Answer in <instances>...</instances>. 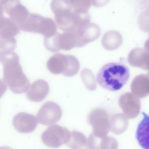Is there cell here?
I'll return each mask as SVG.
<instances>
[{
    "label": "cell",
    "instance_id": "6da1fadb",
    "mask_svg": "<svg viewBox=\"0 0 149 149\" xmlns=\"http://www.w3.org/2000/svg\"><path fill=\"white\" fill-rule=\"evenodd\" d=\"M3 65V79L9 89L16 94L27 91L30 81L19 63V57L13 51L5 52L1 60Z\"/></svg>",
    "mask_w": 149,
    "mask_h": 149
},
{
    "label": "cell",
    "instance_id": "7a4b0ae2",
    "mask_svg": "<svg viewBox=\"0 0 149 149\" xmlns=\"http://www.w3.org/2000/svg\"><path fill=\"white\" fill-rule=\"evenodd\" d=\"M129 76V69L126 65L119 62H109L100 68L96 80L105 90L115 91L123 87Z\"/></svg>",
    "mask_w": 149,
    "mask_h": 149
},
{
    "label": "cell",
    "instance_id": "3957f363",
    "mask_svg": "<svg viewBox=\"0 0 149 149\" xmlns=\"http://www.w3.org/2000/svg\"><path fill=\"white\" fill-rule=\"evenodd\" d=\"M51 9L56 25L61 30L65 31L84 27L87 21L84 11L73 9L66 0H52Z\"/></svg>",
    "mask_w": 149,
    "mask_h": 149
},
{
    "label": "cell",
    "instance_id": "277c9868",
    "mask_svg": "<svg viewBox=\"0 0 149 149\" xmlns=\"http://www.w3.org/2000/svg\"><path fill=\"white\" fill-rule=\"evenodd\" d=\"M47 66L53 74H62L68 77L73 76L79 69V63L76 57L71 55L55 54L48 60Z\"/></svg>",
    "mask_w": 149,
    "mask_h": 149
},
{
    "label": "cell",
    "instance_id": "5b68a950",
    "mask_svg": "<svg viewBox=\"0 0 149 149\" xmlns=\"http://www.w3.org/2000/svg\"><path fill=\"white\" fill-rule=\"evenodd\" d=\"M19 28L24 31L42 34L45 37H51L57 31L56 25L52 19L37 13H30Z\"/></svg>",
    "mask_w": 149,
    "mask_h": 149
},
{
    "label": "cell",
    "instance_id": "8992f818",
    "mask_svg": "<svg viewBox=\"0 0 149 149\" xmlns=\"http://www.w3.org/2000/svg\"><path fill=\"white\" fill-rule=\"evenodd\" d=\"M44 44L45 48L51 51L61 49L70 50L77 47V38L74 30L65 31L62 34L56 33L51 37H45Z\"/></svg>",
    "mask_w": 149,
    "mask_h": 149
},
{
    "label": "cell",
    "instance_id": "52a82bcc",
    "mask_svg": "<svg viewBox=\"0 0 149 149\" xmlns=\"http://www.w3.org/2000/svg\"><path fill=\"white\" fill-rule=\"evenodd\" d=\"M70 136L68 129L58 125H53L48 127L41 134L43 143L52 148H57L63 144H66Z\"/></svg>",
    "mask_w": 149,
    "mask_h": 149
},
{
    "label": "cell",
    "instance_id": "ba28073f",
    "mask_svg": "<svg viewBox=\"0 0 149 149\" xmlns=\"http://www.w3.org/2000/svg\"><path fill=\"white\" fill-rule=\"evenodd\" d=\"M62 114V109L59 105L49 101L41 107L36 115V118L42 125H52L61 119Z\"/></svg>",
    "mask_w": 149,
    "mask_h": 149
},
{
    "label": "cell",
    "instance_id": "9c48e42d",
    "mask_svg": "<svg viewBox=\"0 0 149 149\" xmlns=\"http://www.w3.org/2000/svg\"><path fill=\"white\" fill-rule=\"evenodd\" d=\"M5 12L19 27L27 19L30 13L19 0H7L2 5Z\"/></svg>",
    "mask_w": 149,
    "mask_h": 149
},
{
    "label": "cell",
    "instance_id": "30bf717a",
    "mask_svg": "<svg viewBox=\"0 0 149 149\" xmlns=\"http://www.w3.org/2000/svg\"><path fill=\"white\" fill-rule=\"evenodd\" d=\"M38 120L34 115L25 112L16 114L13 119V125L17 131L22 133L33 132L37 126Z\"/></svg>",
    "mask_w": 149,
    "mask_h": 149
},
{
    "label": "cell",
    "instance_id": "8fae6325",
    "mask_svg": "<svg viewBox=\"0 0 149 149\" xmlns=\"http://www.w3.org/2000/svg\"><path fill=\"white\" fill-rule=\"evenodd\" d=\"M49 91L48 83L42 79H38L30 86L26 97L30 101L40 102L47 96Z\"/></svg>",
    "mask_w": 149,
    "mask_h": 149
},
{
    "label": "cell",
    "instance_id": "7c38bea8",
    "mask_svg": "<svg viewBox=\"0 0 149 149\" xmlns=\"http://www.w3.org/2000/svg\"><path fill=\"white\" fill-rule=\"evenodd\" d=\"M143 118L139 123L136 138L139 144L143 148L149 149V115L142 112Z\"/></svg>",
    "mask_w": 149,
    "mask_h": 149
},
{
    "label": "cell",
    "instance_id": "4fadbf2b",
    "mask_svg": "<svg viewBox=\"0 0 149 149\" xmlns=\"http://www.w3.org/2000/svg\"><path fill=\"white\" fill-rule=\"evenodd\" d=\"M19 26L10 18L4 17L0 22V38L8 39L15 37L20 33Z\"/></svg>",
    "mask_w": 149,
    "mask_h": 149
},
{
    "label": "cell",
    "instance_id": "5bb4252c",
    "mask_svg": "<svg viewBox=\"0 0 149 149\" xmlns=\"http://www.w3.org/2000/svg\"><path fill=\"white\" fill-rule=\"evenodd\" d=\"M85 143V138L83 134L79 132L72 131L70 132V136L66 146L75 149L83 147Z\"/></svg>",
    "mask_w": 149,
    "mask_h": 149
},
{
    "label": "cell",
    "instance_id": "9a60e30c",
    "mask_svg": "<svg viewBox=\"0 0 149 149\" xmlns=\"http://www.w3.org/2000/svg\"><path fill=\"white\" fill-rule=\"evenodd\" d=\"M66 1L71 8L76 10H84V8L88 6V0H66Z\"/></svg>",
    "mask_w": 149,
    "mask_h": 149
},
{
    "label": "cell",
    "instance_id": "2e32d148",
    "mask_svg": "<svg viewBox=\"0 0 149 149\" xmlns=\"http://www.w3.org/2000/svg\"><path fill=\"white\" fill-rule=\"evenodd\" d=\"M7 89V85L4 81L0 79V98L4 94L5 92Z\"/></svg>",
    "mask_w": 149,
    "mask_h": 149
},
{
    "label": "cell",
    "instance_id": "e0dca14e",
    "mask_svg": "<svg viewBox=\"0 0 149 149\" xmlns=\"http://www.w3.org/2000/svg\"><path fill=\"white\" fill-rule=\"evenodd\" d=\"M3 10H4V9L3 6L1 4H0V22L5 17L3 15Z\"/></svg>",
    "mask_w": 149,
    "mask_h": 149
},
{
    "label": "cell",
    "instance_id": "ac0fdd59",
    "mask_svg": "<svg viewBox=\"0 0 149 149\" xmlns=\"http://www.w3.org/2000/svg\"><path fill=\"white\" fill-rule=\"evenodd\" d=\"M4 51H3V49L2 48V44H1V41L0 40V61L1 60V58H2V56L3 55V54H4Z\"/></svg>",
    "mask_w": 149,
    "mask_h": 149
},
{
    "label": "cell",
    "instance_id": "d6986e66",
    "mask_svg": "<svg viewBox=\"0 0 149 149\" xmlns=\"http://www.w3.org/2000/svg\"><path fill=\"white\" fill-rule=\"evenodd\" d=\"M7 0H0V4H1L2 5H3L5 3V2Z\"/></svg>",
    "mask_w": 149,
    "mask_h": 149
}]
</instances>
